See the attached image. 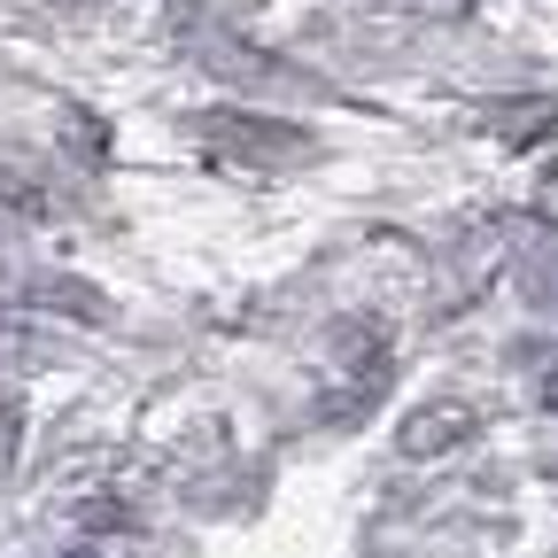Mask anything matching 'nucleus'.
<instances>
[{"label":"nucleus","instance_id":"nucleus-1","mask_svg":"<svg viewBox=\"0 0 558 558\" xmlns=\"http://www.w3.org/2000/svg\"><path fill=\"white\" fill-rule=\"evenodd\" d=\"M186 140L218 171H256V179H288V171H311L326 156L318 132H303L295 117H279V109H194Z\"/></svg>","mask_w":558,"mask_h":558},{"label":"nucleus","instance_id":"nucleus-2","mask_svg":"<svg viewBox=\"0 0 558 558\" xmlns=\"http://www.w3.org/2000/svg\"><path fill=\"white\" fill-rule=\"evenodd\" d=\"M186 54L209 70V78H226V86L256 94V109H271V101H311V94L326 101V78H318V70H303V62H288V54H271V47H256L248 32H233V24H218V16H194Z\"/></svg>","mask_w":558,"mask_h":558},{"label":"nucleus","instance_id":"nucleus-3","mask_svg":"<svg viewBox=\"0 0 558 558\" xmlns=\"http://www.w3.org/2000/svg\"><path fill=\"white\" fill-rule=\"evenodd\" d=\"M473 403L465 396H427V403H411L403 411V427H396V450L403 458H450V450H465L473 442Z\"/></svg>","mask_w":558,"mask_h":558},{"label":"nucleus","instance_id":"nucleus-4","mask_svg":"<svg viewBox=\"0 0 558 558\" xmlns=\"http://www.w3.org/2000/svg\"><path fill=\"white\" fill-rule=\"evenodd\" d=\"M326 365L357 388V396H373L388 380V326L380 318H333L326 326Z\"/></svg>","mask_w":558,"mask_h":558},{"label":"nucleus","instance_id":"nucleus-5","mask_svg":"<svg viewBox=\"0 0 558 558\" xmlns=\"http://www.w3.org/2000/svg\"><path fill=\"white\" fill-rule=\"evenodd\" d=\"M0 209H16V218H47L54 209V171L24 140H0Z\"/></svg>","mask_w":558,"mask_h":558},{"label":"nucleus","instance_id":"nucleus-6","mask_svg":"<svg viewBox=\"0 0 558 558\" xmlns=\"http://www.w3.org/2000/svg\"><path fill=\"white\" fill-rule=\"evenodd\" d=\"M32 303H39V311H62V318H86V326H109V318H117V311L101 303L94 279H70V271H39V279H32Z\"/></svg>","mask_w":558,"mask_h":558},{"label":"nucleus","instance_id":"nucleus-7","mask_svg":"<svg viewBox=\"0 0 558 558\" xmlns=\"http://www.w3.org/2000/svg\"><path fill=\"white\" fill-rule=\"evenodd\" d=\"M24 427H32L24 396H16V388H0V481H16V465H24Z\"/></svg>","mask_w":558,"mask_h":558},{"label":"nucleus","instance_id":"nucleus-8","mask_svg":"<svg viewBox=\"0 0 558 558\" xmlns=\"http://www.w3.org/2000/svg\"><path fill=\"white\" fill-rule=\"evenodd\" d=\"M70 140L86 148V163H101V148H109V132H101L86 109H70V117H62V148H70Z\"/></svg>","mask_w":558,"mask_h":558},{"label":"nucleus","instance_id":"nucleus-9","mask_svg":"<svg viewBox=\"0 0 558 558\" xmlns=\"http://www.w3.org/2000/svg\"><path fill=\"white\" fill-rule=\"evenodd\" d=\"M535 403H543V411H558V373H543V388H535Z\"/></svg>","mask_w":558,"mask_h":558},{"label":"nucleus","instance_id":"nucleus-10","mask_svg":"<svg viewBox=\"0 0 558 558\" xmlns=\"http://www.w3.org/2000/svg\"><path fill=\"white\" fill-rule=\"evenodd\" d=\"M0 326H9V318H0Z\"/></svg>","mask_w":558,"mask_h":558},{"label":"nucleus","instance_id":"nucleus-11","mask_svg":"<svg viewBox=\"0 0 558 558\" xmlns=\"http://www.w3.org/2000/svg\"><path fill=\"white\" fill-rule=\"evenodd\" d=\"M78 558H86V550H78Z\"/></svg>","mask_w":558,"mask_h":558}]
</instances>
